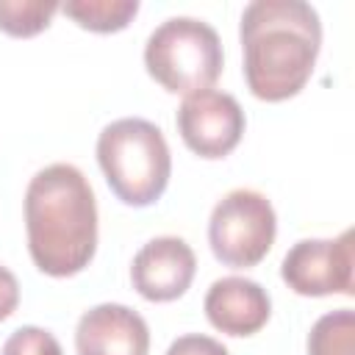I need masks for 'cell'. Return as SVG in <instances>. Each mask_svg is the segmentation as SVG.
I'll use <instances>...</instances> for the list:
<instances>
[{
    "label": "cell",
    "mask_w": 355,
    "mask_h": 355,
    "mask_svg": "<svg viewBox=\"0 0 355 355\" xmlns=\"http://www.w3.org/2000/svg\"><path fill=\"white\" fill-rule=\"evenodd\" d=\"M205 316L225 336H252L272 316V300L266 288L250 277H219L205 294Z\"/></svg>",
    "instance_id": "10"
},
{
    "label": "cell",
    "mask_w": 355,
    "mask_h": 355,
    "mask_svg": "<svg viewBox=\"0 0 355 355\" xmlns=\"http://www.w3.org/2000/svg\"><path fill=\"white\" fill-rule=\"evenodd\" d=\"M75 349L78 355H147L150 330L133 308L103 302L78 319Z\"/></svg>",
    "instance_id": "9"
},
{
    "label": "cell",
    "mask_w": 355,
    "mask_h": 355,
    "mask_svg": "<svg viewBox=\"0 0 355 355\" xmlns=\"http://www.w3.org/2000/svg\"><path fill=\"white\" fill-rule=\"evenodd\" d=\"M144 67L172 94L189 97L211 89L225 67L219 33L202 19L169 17L147 36Z\"/></svg>",
    "instance_id": "4"
},
{
    "label": "cell",
    "mask_w": 355,
    "mask_h": 355,
    "mask_svg": "<svg viewBox=\"0 0 355 355\" xmlns=\"http://www.w3.org/2000/svg\"><path fill=\"white\" fill-rule=\"evenodd\" d=\"M252 97L280 103L305 89L322 50V22L302 0H255L239 22Z\"/></svg>",
    "instance_id": "1"
},
{
    "label": "cell",
    "mask_w": 355,
    "mask_h": 355,
    "mask_svg": "<svg viewBox=\"0 0 355 355\" xmlns=\"http://www.w3.org/2000/svg\"><path fill=\"white\" fill-rule=\"evenodd\" d=\"M277 236V216L266 194L255 189L227 191L211 211L208 244L219 263L233 269L258 266Z\"/></svg>",
    "instance_id": "5"
},
{
    "label": "cell",
    "mask_w": 355,
    "mask_h": 355,
    "mask_svg": "<svg viewBox=\"0 0 355 355\" xmlns=\"http://www.w3.org/2000/svg\"><path fill=\"white\" fill-rule=\"evenodd\" d=\"M28 252L39 272L72 277L97 252V200L86 175L72 164L39 169L25 191Z\"/></svg>",
    "instance_id": "2"
},
{
    "label": "cell",
    "mask_w": 355,
    "mask_h": 355,
    "mask_svg": "<svg viewBox=\"0 0 355 355\" xmlns=\"http://www.w3.org/2000/svg\"><path fill=\"white\" fill-rule=\"evenodd\" d=\"M19 305V283L8 266L0 263V322L8 319Z\"/></svg>",
    "instance_id": "16"
},
{
    "label": "cell",
    "mask_w": 355,
    "mask_h": 355,
    "mask_svg": "<svg viewBox=\"0 0 355 355\" xmlns=\"http://www.w3.org/2000/svg\"><path fill=\"white\" fill-rule=\"evenodd\" d=\"M3 355H64L58 338L36 324H25L17 327L6 344H3Z\"/></svg>",
    "instance_id": "14"
},
{
    "label": "cell",
    "mask_w": 355,
    "mask_h": 355,
    "mask_svg": "<svg viewBox=\"0 0 355 355\" xmlns=\"http://www.w3.org/2000/svg\"><path fill=\"white\" fill-rule=\"evenodd\" d=\"M308 355H355V313L338 308L319 316L308 333Z\"/></svg>",
    "instance_id": "12"
},
{
    "label": "cell",
    "mask_w": 355,
    "mask_h": 355,
    "mask_svg": "<svg viewBox=\"0 0 355 355\" xmlns=\"http://www.w3.org/2000/svg\"><path fill=\"white\" fill-rule=\"evenodd\" d=\"M61 11L92 33H116L139 14V0H67Z\"/></svg>",
    "instance_id": "11"
},
{
    "label": "cell",
    "mask_w": 355,
    "mask_h": 355,
    "mask_svg": "<svg viewBox=\"0 0 355 355\" xmlns=\"http://www.w3.org/2000/svg\"><path fill=\"white\" fill-rule=\"evenodd\" d=\"M61 11L53 0H0V31L14 39H28L50 28L53 14Z\"/></svg>",
    "instance_id": "13"
},
{
    "label": "cell",
    "mask_w": 355,
    "mask_h": 355,
    "mask_svg": "<svg viewBox=\"0 0 355 355\" xmlns=\"http://www.w3.org/2000/svg\"><path fill=\"white\" fill-rule=\"evenodd\" d=\"M283 283L300 297L355 294V233L336 239H302L280 263Z\"/></svg>",
    "instance_id": "6"
},
{
    "label": "cell",
    "mask_w": 355,
    "mask_h": 355,
    "mask_svg": "<svg viewBox=\"0 0 355 355\" xmlns=\"http://www.w3.org/2000/svg\"><path fill=\"white\" fill-rule=\"evenodd\" d=\"M97 164L116 200L133 208L153 205L172 175V155L161 128L141 116H125L100 130Z\"/></svg>",
    "instance_id": "3"
},
{
    "label": "cell",
    "mask_w": 355,
    "mask_h": 355,
    "mask_svg": "<svg viewBox=\"0 0 355 355\" xmlns=\"http://www.w3.org/2000/svg\"><path fill=\"white\" fill-rule=\"evenodd\" d=\"M166 355H230L227 347L211 336L202 333H186L180 338H175L166 349Z\"/></svg>",
    "instance_id": "15"
},
{
    "label": "cell",
    "mask_w": 355,
    "mask_h": 355,
    "mask_svg": "<svg viewBox=\"0 0 355 355\" xmlns=\"http://www.w3.org/2000/svg\"><path fill=\"white\" fill-rule=\"evenodd\" d=\"M175 125L183 144L194 155L216 161L239 147L247 119L233 94L219 89H202L183 97Z\"/></svg>",
    "instance_id": "7"
},
{
    "label": "cell",
    "mask_w": 355,
    "mask_h": 355,
    "mask_svg": "<svg viewBox=\"0 0 355 355\" xmlns=\"http://www.w3.org/2000/svg\"><path fill=\"white\" fill-rule=\"evenodd\" d=\"M194 272V250L180 236H158L133 255L130 283L150 302H172L189 291Z\"/></svg>",
    "instance_id": "8"
}]
</instances>
